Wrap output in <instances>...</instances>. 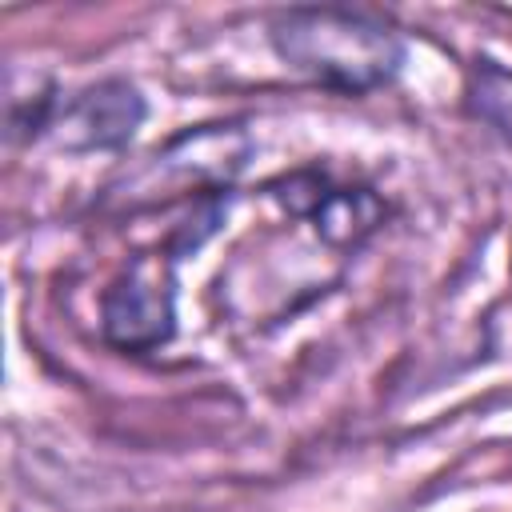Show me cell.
<instances>
[{"label":"cell","mask_w":512,"mask_h":512,"mask_svg":"<svg viewBox=\"0 0 512 512\" xmlns=\"http://www.w3.org/2000/svg\"><path fill=\"white\" fill-rule=\"evenodd\" d=\"M280 60L336 92H368L400 68L396 28L364 8H288L272 20Z\"/></svg>","instance_id":"obj_1"},{"label":"cell","mask_w":512,"mask_h":512,"mask_svg":"<svg viewBox=\"0 0 512 512\" xmlns=\"http://www.w3.org/2000/svg\"><path fill=\"white\" fill-rule=\"evenodd\" d=\"M140 116H144V104H140L136 88H128V84H100L72 112V120L84 132V144L88 148L124 144L136 132Z\"/></svg>","instance_id":"obj_2"}]
</instances>
